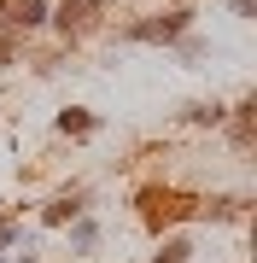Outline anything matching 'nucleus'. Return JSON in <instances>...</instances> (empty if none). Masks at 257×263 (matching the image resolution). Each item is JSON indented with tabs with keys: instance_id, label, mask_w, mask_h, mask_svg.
<instances>
[{
	"instance_id": "1",
	"label": "nucleus",
	"mask_w": 257,
	"mask_h": 263,
	"mask_svg": "<svg viewBox=\"0 0 257 263\" xmlns=\"http://www.w3.org/2000/svg\"><path fill=\"white\" fill-rule=\"evenodd\" d=\"M193 205L181 193H170V187H146L141 193V216H146V228H164V222H175V216H187Z\"/></svg>"
},
{
	"instance_id": "2",
	"label": "nucleus",
	"mask_w": 257,
	"mask_h": 263,
	"mask_svg": "<svg viewBox=\"0 0 257 263\" xmlns=\"http://www.w3.org/2000/svg\"><path fill=\"white\" fill-rule=\"evenodd\" d=\"M123 35H129V41H175V35H187V12H170V18H146V24H129Z\"/></svg>"
},
{
	"instance_id": "3",
	"label": "nucleus",
	"mask_w": 257,
	"mask_h": 263,
	"mask_svg": "<svg viewBox=\"0 0 257 263\" xmlns=\"http://www.w3.org/2000/svg\"><path fill=\"white\" fill-rule=\"evenodd\" d=\"M12 24H18V29L47 24V0H12Z\"/></svg>"
},
{
	"instance_id": "4",
	"label": "nucleus",
	"mask_w": 257,
	"mask_h": 263,
	"mask_svg": "<svg viewBox=\"0 0 257 263\" xmlns=\"http://www.w3.org/2000/svg\"><path fill=\"white\" fill-rule=\"evenodd\" d=\"M76 216H82L76 199H53V205H47V228H65V222H76Z\"/></svg>"
},
{
	"instance_id": "5",
	"label": "nucleus",
	"mask_w": 257,
	"mask_h": 263,
	"mask_svg": "<svg viewBox=\"0 0 257 263\" xmlns=\"http://www.w3.org/2000/svg\"><path fill=\"white\" fill-rule=\"evenodd\" d=\"M88 12H100V0H65V12H58V24H88Z\"/></svg>"
},
{
	"instance_id": "6",
	"label": "nucleus",
	"mask_w": 257,
	"mask_h": 263,
	"mask_svg": "<svg viewBox=\"0 0 257 263\" xmlns=\"http://www.w3.org/2000/svg\"><path fill=\"white\" fill-rule=\"evenodd\" d=\"M94 240H100V228L88 222V216H76V222H70V246H76V252H94Z\"/></svg>"
},
{
	"instance_id": "7",
	"label": "nucleus",
	"mask_w": 257,
	"mask_h": 263,
	"mask_svg": "<svg viewBox=\"0 0 257 263\" xmlns=\"http://www.w3.org/2000/svg\"><path fill=\"white\" fill-rule=\"evenodd\" d=\"M58 129H65V135H88L94 117H88V111H58Z\"/></svg>"
},
{
	"instance_id": "8",
	"label": "nucleus",
	"mask_w": 257,
	"mask_h": 263,
	"mask_svg": "<svg viewBox=\"0 0 257 263\" xmlns=\"http://www.w3.org/2000/svg\"><path fill=\"white\" fill-rule=\"evenodd\" d=\"M187 252H193V246H187V240H170V246H164V252H158L152 263H187Z\"/></svg>"
},
{
	"instance_id": "9",
	"label": "nucleus",
	"mask_w": 257,
	"mask_h": 263,
	"mask_svg": "<svg viewBox=\"0 0 257 263\" xmlns=\"http://www.w3.org/2000/svg\"><path fill=\"white\" fill-rule=\"evenodd\" d=\"M187 117H193V123H222V105H193Z\"/></svg>"
},
{
	"instance_id": "10",
	"label": "nucleus",
	"mask_w": 257,
	"mask_h": 263,
	"mask_svg": "<svg viewBox=\"0 0 257 263\" xmlns=\"http://www.w3.org/2000/svg\"><path fill=\"white\" fill-rule=\"evenodd\" d=\"M12 240H18V228H12V222H0V246H12Z\"/></svg>"
}]
</instances>
